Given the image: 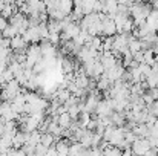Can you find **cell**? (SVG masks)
<instances>
[{"mask_svg":"<svg viewBox=\"0 0 158 156\" xmlns=\"http://www.w3.org/2000/svg\"><path fill=\"white\" fill-rule=\"evenodd\" d=\"M131 149H132V152H134L135 156H144L152 149V146H151V142H149L148 138H137L134 141V144H132Z\"/></svg>","mask_w":158,"mask_h":156,"instance_id":"cell-1","label":"cell"},{"mask_svg":"<svg viewBox=\"0 0 158 156\" xmlns=\"http://www.w3.org/2000/svg\"><path fill=\"white\" fill-rule=\"evenodd\" d=\"M81 28H80V23L77 22H72L71 25H68L63 31H61V42H69V40H74L78 34H80Z\"/></svg>","mask_w":158,"mask_h":156,"instance_id":"cell-2","label":"cell"},{"mask_svg":"<svg viewBox=\"0 0 158 156\" xmlns=\"http://www.w3.org/2000/svg\"><path fill=\"white\" fill-rule=\"evenodd\" d=\"M105 74H106V77L109 78V81L114 84L115 81H118V80H123V75L126 74V67L123 66V63H118V64H117V66H114L112 69L106 70Z\"/></svg>","mask_w":158,"mask_h":156,"instance_id":"cell-3","label":"cell"},{"mask_svg":"<svg viewBox=\"0 0 158 156\" xmlns=\"http://www.w3.org/2000/svg\"><path fill=\"white\" fill-rule=\"evenodd\" d=\"M0 115L6 119V121H17L19 119V113L12 109V104L9 101H3L0 104Z\"/></svg>","mask_w":158,"mask_h":156,"instance_id":"cell-4","label":"cell"},{"mask_svg":"<svg viewBox=\"0 0 158 156\" xmlns=\"http://www.w3.org/2000/svg\"><path fill=\"white\" fill-rule=\"evenodd\" d=\"M102 23H103V37H115L118 34L117 26H115V22H114L112 17L106 15L105 18L102 20Z\"/></svg>","mask_w":158,"mask_h":156,"instance_id":"cell-5","label":"cell"},{"mask_svg":"<svg viewBox=\"0 0 158 156\" xmlns=\"http://www.w3.org/2000/svg\"><path fill=\"white\" fill-rule=\"evenodd\" d=\"M22 37H23V40H25L28 45H39V43L42 42L37 26H29V28H28V31H26Z\"/></svg>","mask_w":158,"mask_h":156,"instance_id":"cell-6","label":"cell"},{"mask_svg":"<svg viewBox=\"0 0 158 156\" xmlns=\"http://www.w3.org/2000/svg\"><path fill=\"white\" fill-rule=\"evenodd\" d=\"M126 132H127V130H126L124 127H115V129H114V133H112V136H110V139H109V144L114 146V147H118V146L124 141Z\"/></svg>","mask_w":158,"mask_h":156,"instance_id":"cell-7","label":"cell"},{"mask_svg":"<svg viewBox=\"0 0 158 156\" xmlns=\"http://www.w3.org/2000/svg\"><path fill=\"white\" fill-rule=\"evenodd\" d=\"M40 48H42V54H43V58H55L57 57V48H55V45L52 43H49L48 40H45V42H40Z\"/></svg>","mask_w":158,"mask_h":156,"instance_id":"cell-8","label":"cell"},{"mask_svg":"<svg viewBox=\"0 0 158 156\" xmlns=\"http://www.w3.org/2000/svg\"><path fill=\"white\" fill-rule=\"evenodd\" d=\"M100 61H102V64H103L105 70L112 69L114 66H117V64L120 63V61H118V58L112 55V52H103V54H102V58H100Z\"/></svg>","mask_w":158,"mask_h":156,"instance_id":"cell-9","label":"cell"},{"mask_svg":"<svg viewBox=\"0 0 158 156\" xmlns=\"http://www.w3.org/2000/svg\"><path fill=\"white\" fill-rule=\"evenodd\" d=\"M146 25H148V28H149L151 32H157L158 31V9L152 8L149 17L146 18Z\"/></svg>","mask_w":158,"mask_h":156,"instance_id":"cell-10","label":"cell"},{"mask_svg":"<svg viewBox=\"0 0 158 156\" xmlns=\"http://www.w3.org/2000/svg\"><path fill=\"white\" fill-rule=\"evenodd\" d=\"M29 46H28V43L23 40V37L22 35H15L14 38H11V49L14 52L17 51H26Z\"/></svg>","mask_w":158,"mask_h":156,"instance_id":"cell-11","label":"cell"},{"mask_svg":"<svg viewBox=\"0 0 158 156\" xmlns=\"http://www.w3.org/2000/svg\"><path fill=\"white\" fill-rule=\"evenodd\" d=\"M88 149L81 142H74L69 146V156H86Z\"/></svg>","mask_w":158,"mask_h":156,"instance_id":"cell-12","label":"cell"},{"mask_svg":"<svg viewBox=\"0 0 158 156\" xmlns=\"http://www.w3.org/2000/svg\"><path fill=\"white\" fill-rule=\"evenodd\" d=\"M127 48H129V51L132 52V54H137V52L143 51V45H141V40H140V38H137V37H135L134 34H131Z\"/></svg>","mask_w":158,"mask_h":156,"instance_id":"cell-13","label":"cell"},{"mask_svg":"<svg viewBox=\"0 0 158 156\" xmlns=\"http://www.w3.org/2000/svg\"><path fill=\"white\" fill-rule=\"evenodd\" d=\"M57 122H58V126H60V127H63L64 130H68V129L72 126L74 119L69 116V113H68V112H64V113H61V115H58V116H57Z\"/></svg>","mask_w":158,"mask_h":156,"instance_id":"cell-14","label":"cell"},{"mask_svg":"<svg viewBox=\"0 0 158 156\" xmlns=\"http://www.w3.org/2000/svg\"><path fill=\"white\" fill-rule=\"evenodd\" d=\"M132 132L138 136V138H149L151 136V129L148 127V124H137Z\"/></svg>","mask_w":158,"mask_h":156,"instance_id":"cell-15","label":"cell"},{"mask_svg":"<svg viewBox=\"0 0 158 156\" xmlns=\"http://www.w3.org/2000/svg\"><path fill=\"white\" fill-rule=\"evenodd\" d=\"M118 12V2L117 0H105V14L114 17Z\"/></svg>","mask_w":158,"mask_h":156,"instance_id":"cell-16","label":"cell"},{"mask_svg":"<svg viewBox=\"0 0 158 156\" xmlns=\"http://www.w3.org/2000/svg\"><path fill=\"white\" fill-rule=\"evenodd\" d=\"M58 9H60L64 15H71L72 11H74V0H60Z\"/></svg>","mask_w":158,"mask_h":156,"instance_id":"cell-17","label":"cell"},{"mask_svg":"<svg viewBox=\"0 0 158 156\" xmlns=\"http://www.w3.org/2000/svg\"><path fill=\"white\" fill-rule=\"evenodd\" d=\"M110 86H112V83L109 81V78L106 77V74H103V75L97 80V89H98L100 92H107V90L110 89Z\"/></svg>","mask_w":158,"mask_h":156,"instance_id":"cell-18","label":"cell"},{"mask_svg":"<svg viewBox=\"0 0 158 156\" xmlns=\"http://www.w3.org/2000/svg\"><path fill=\"white\" fill-rule=\"evenodd\" d=\"M92 136H94V132L92 130H85V133H83V136L80 138V141L78 142H81L86 149H91L92 147Z\"/></svg>","mask_w":158,"mask_h":156,"instance_id":"cell-19","label":"cell"},{"mask_svg":"<svg viewBox=\"0 0 158 156\" xmlns=\"http://www.w3.org/2000/svg\"><path fill=\"white\" fill-rule=\"evenodd\" d=\"M144 81H146V84H148L149 89H155V87H158V72L151 70V74L146 77Z\"/></svg>","mask_w":158,"mask_h":156,"instance_id":"cell-20","label":"cell"},{"mask_svg":"<svg viewBox=\"0 0 158 156\" xmlns=\"http://www.w3.org/2000/svg\"><path fill=\"white\" fill-rule=\"evenodd\" d=\"M57 136H54L52 133L46 132V133H42V144H45L46 147H51V146H55L57 142Z\"/></svg>","mask_w":158,"mask_h":156,"instance_id":"cell-21","label":"cell"},{"mask_svg":"<svg viewBox=\"0 0 158 156\" xmlns=\"http://www.w3.org/2000/svg\"><path fill=\"white\" fill-rule=\"evenodd\" d=\"M42 142V132L40 130H34L29 133V139H28V144H32V146H37Z\"/></svg>","mask_w":158,"mask_h":156,"instance_id":"cell-22","label":"cell"},{"mask_svg":"<svg viewBox=\"0 0 158 156\" xmlns=\"http://www.w3.org/2000/svg\"><path fill=\"white\" fill-rule=\"evenodd\" d=\"M68 113H69V116H71L74 121H77V119H78V116H80V113H81L80 104H72V106H69Z\"/></svg>","mask_w":158,"mask_h":156,"instance_id":"cell-23","label":"cell"},{"mask_svg":"<svg viewBox=\"0 0 158 156\" xmlns=\"http://www.w3.org/2000/svg\"><path fill=\"white\" fill-rule=\"evenodd\" d=\"M81 3H83V12H85V15H88V14L94 12L97 0H81Z\"/></svg>","mask_w":158,"mask_h":156,"instance_id":"cell-24","label":"cell"},{"mask_svg":"<svg viewBox=\"0 0 158 156\" xmlns=\"http://www.w3.org/2000/svg\"><path fill=\"white\" fill-rule=\"evenodd\" d=\"M2 34H3V37H5V38H14L15 35H19V31H17V28H15V26L8 25Z\"/></svg>","mask_w":158,"mask_h":156,"instance_id":"cell-25","label":"cell"},{"mask_svg":"<svg viewBox=\"0 0 158 156\" xmlns=\"http://www.w3.org/2000/svg\"><path fill=\"white\" fill-rule=\"evenodd\" d=\"M143 63H146L149 66H152L155 63V52H154V49H146L144 51V61Z\"/></svg>","mask_w":158,"mask_h":156,"instance_id":"cell-26","label":"cell"},{"mask_svg":"<svg viewBox=\"0 0 158 156\" xmlns=\"http://www.w3.org/2000/svg\"><path fill=\"white\" fill-rule=\"evenodd\" d=\"M114 49V37H103V52H110Z\"/></svg>","mask_w":158,"mask_h":156,"instance_id":"cell-27","label":"cell"},{"mask_svg":"<svg viewBox=\"0 0 158 156\" xmlns=\"http://www.w3.org/2000/svg\"><path fill=\"white\" fill-rule=\"evenodd\" d=\"M121 58H123V66H124V67H129V64L134 61V54L131 51H127L126 54L121 55Z\"/></svg>","mask_w":158,"mask_h":156,"instance_id":"cell-28","label":"cell"},{"mask_svg":"<svg viewBox=\"0 0 158 156\" xmlns=\"http://www.w3.org/2000/svg\"><path fill=\"white\" fill-rule=\"evenodd\" d=\"M48 149H49V147H46L45 144H42V142H40V144H37V146H35V155L37 156H46Z\"/></svg>","mask_w":158,"mask_h":156,"instance_id":"cell-29","label":"cell"},{"mask_svg":"<svg viewBox=\"0 0 158 156\" xmlns=\"http://www.w3.org/2000/svg\"><path fill=\"white\" fill-rule=\"evenodd\" d=\"M48 42L52 43V45H58L61 42V35L58 32H49V37H48Z\"/></svg>","mask_w":158,"mask_h":156,"instance_id":"cell-30","label":"cell"},{"mask_svg":"<svg viewBox=\"0 0 158 156\" xmlns=\"http://www.w3.org/2000/svg\"><path fill=\"white\" fill-rule=\"evenodd\" d=\"M22 150L25 152V155L26 156H31V155H34L35 153V146H32V144H25L23 147H22Z\"/></svg>","mask_w":158,"mask_h":156,"instance_id":"cell-31","label":"cell"},{"mask_svg":"<svg viewBox=\"0 0 158 156\" xmlns=\"http://www.w3.org/2000/svg\"><path fill=\"white\" fill-rule=\"evenodd\" d=\"M137 138H138V136H137L132 130H127V132H126V136H124V141H126L127 144H131V146H132V144H134V141H135Z\"/></svg>","mask_w":158,"mask_h":156,"instance_id":"cell-32","label":"cell"},{"mask_svg":"<svg viewBox=\"0 0 158 156\" xmlns=\"http://www.w3.org/2000/svg\"><path fill=\"white\" fill-rule=\"evenodd\" d=\"M14 78H15V77H14V74H12V72H11L9 69H6V70L3 72V80H5L6 83H9V81H12Z\"/></svg>","mask_w":158,"mask_h":156,"instance_id":"cell-33","label":"cell"},{"mask_svg":"<svg viewBox=\"0 0 158 156\" xmlns=\"http://www.w3.org/2000/svg\"><path fill=\"white\" fill-rule=\"evenodd\" d=\"M86 156H103V152L100 149H88Z\"/></svg>","mask_w":158,"mask_h":156,"instance_id":"cell-34","label":"cell"},{"mask_svg":"<svg viewBox=\"0 0 158 156\" xmlns=\"http://www.w3.org/2000/svg\"><path fill=\"white\" fill-rule=\"evenodd\" d=\"M134 60L141 64L144 61V51H140V52H137V54H134Z\"/></svg>","mask_w":158,"mask_h":156,"instance_id":"cell-35","label":"cell"},{"mask_svg":"<svg viewBox=\"0 0 158 156\" xmlns=\"http://www.w3.org/2000/svg\"><path fill=\"white\" fill-rule=\"evenodd\" d=\"M0 48H11V38H0Z\"/></svg>","mask_w":158,"mask_h":156,"instance_id":"cell-36","label":"cell"},{"mask_svg":"<svg viewBox=\"0 0 158 156\" xmlns=\"http://www.w3.org/2000/svg\"><path fill=\"white\" fill-rule=\"evenodd\" d=\"M9 25V22H8V18H5V17H2L0 15V32H3L5 31V28Z\"/></svg>","mask_w":158,"mask_h":156,"instance_id":"cell-37","label":"cell"},{"mask_svg":"<svg viewBox=\"0 0 158 156\" xmlns=\"http://www.w3.org/2000/svg\"><path fill=\"white\" fill-rule=\"evenodd\" d=\"M46 156H58V152H57L55 146H51V147L48 149V153H46Z\"/></svg>","mask_w":158,"mask_h":156,"instance_id":"cell-38","label":"cell"},{"mask_svg":"<svg viewBox=\"0 0 158 156\" xmlns=\"http://www.w3.org/2000/svg\"><path fill=\"white\" fill-rule=\"evenodd\" d=\"M152 49L155 52V55H158V37H157V42L154 43V48H152Z\"/></svg>","mask_w":158,"mask_h":156,"instance_id":"cell-39","label":"cell"},{"mask_svg":"<svg viewBox=\"0 0 158 156\" xmlns=\"http://www.w3.org/2000/svg\"><path fill=\"white\" fill-rule=\"evenodd\" d=\"M5 6H6V3H5V2H2V0H0V14H2V11H3V9H5Z\"/></svg>","mask_w":158,"mask_h":156,"instance_id":"cell-40","label":"cell"},{"mask_svg":"<svg viewBox=\"0 0 158 156\" xmlns=\"http://www.w3.org/2000/svg\"><path fill=\"white\" fill-rule=\"evenodd\" d=\"M5 122H6V119H5V118L0 115V126H2V124H5Z\"/></svg>","mask_w":158,"mask_h":156,"instance_id":"cell-41","label":"cell"},{"mask_svg":"<svg viewBox=\"0 0 158 156\" xmlns=\"http://www.w3.org/2000/svg\"><path fill=\"white\" fill-rule=\"evenodd\" d=\"M17 2H28V0H17Z\"/></svg>","mask_w":158,"mask_h":156,"instance_id":"cell-42","label":"cell"},{"mask_svg":"<svg viewBox=\"0 0 158 156\" xmlns=\"http://www.w3.org/2000/svg\"><path fill=\"white\" fill-rule=\"evenodd\" d=\"M0 104H2V95H0Z\"/></svg>","mask_w":158,"mask_h":156,"instance_id":"cell-43","label":"cell"},{"mask_svg":"<svg viewBox=\"0 0 158 156\" xmlns=\"http://www.w3.org/2000/svg\"><path fill=\"white\" fill-rule=\"evenodd\" d=\"M31 156H37V155H35V153H34V155H31Z\"/></svg>","mask_w":158,"mask_h":156,"instance_id":"cell-44","label":"cell"},{"mask_svg":"<svg viewBox=\"0 0 158 156\" xmlns=\"http://www.w3.org/2000/svg\"><path fill=\"white\" fill-rule=\"evenodd\" d=\"M102 2H105V0H102Z\"/></svg>","mask_w":158,"mask_h":156,"instance_id":"cell-45","label":"cell"}]
</instances>
